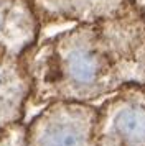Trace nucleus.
<instances>
[{
	"label": "nucleus",
	"instance_id": "nucleus-1",
	"mask_svg": "<svg viewBox=\"0 0 145 146\" xmlns=\"http://www.w3.org/2000/svg\"><path fill=\"white\" fill-rule=\"evenodd\" d=\"M33 80L46 90L48 99L79 104L111 97L119 89L132 86L102 20L81 25L46 43L36 54Z\"/></svg>",
	"mask_w": 145,
	"mask_h": 146
},
{
	"label": "nucleus",
	"instance_id": "nucleus-2",
	"mask_svg": "<svg viewBox=\"0 0 145 146\" xmlns=\"http://www.w3.org/2000/svg\"><path fill=\"white\" fill-rule=\"evenodd\" d=\"M97 108L79 102L50 107L26 130L28 146H99Z\"/></svg>",
	"mask_w": 145,
	"mask_h": 146
},
{
	"label": "nucleus",
	"instance_id": "nucleus-3",
	"mask_svg": "<svg viewBox=\"0 0 145 146\" xmlns=\"http://www.w3.org/2000/svg\"><path fill=\"white\" fill-rule=\"evenodd\" d=\"M99 146H145V86H125L97 108Z\"/></svg>",
	"mask_w": 145,
	"mask_h": 146
},
{
	"label": "nucleus",
	"instance_id": "nucleus-4",
	"mask_svg": "<svg viewBox=\"0 0 145 146\" xmlns=\"http://www.w3.org/2000/svg\"><path fill=\"white\" fill-rule=\"evenodd\" d=\"M51 5L46 12L56 13L68 20L97 23L124 12L132 5V0H50Z\"/></svg>",
	"mask_w": 145,
	"mask_h": 146
},
{
	"label": "nucleus",
	"instance_id": "nucleus-5",
	"mask_svg": "<svg viewBox=\"0 0 145 146\" xmlns=\"http://www.w3.org/2000/svg\"><path fill=\"white\" fill-rule=\"evenodd\" d=\"M0 146H28L26 128L20 123L7 126L0 131Z\"/></svg>",
	"mask_w": 145,
	"mask_h": 146
},
{
	"label": "nucleus",
	"instance_id": "nucleus-6",
	"mask_svg": "<svg viewBox=\"0 0 145 146\" xmlns=\"http://www.w3.org/2000/svg\"><path fill=\"white\" fill-rule=\"evenodd\" d=\"M132 3L135 5V8H137L138 12H140V15L145 18V0H132Z\"/></svg>",
	"mask_w": 145,
	"mask_h": 146
}]
</instances>
